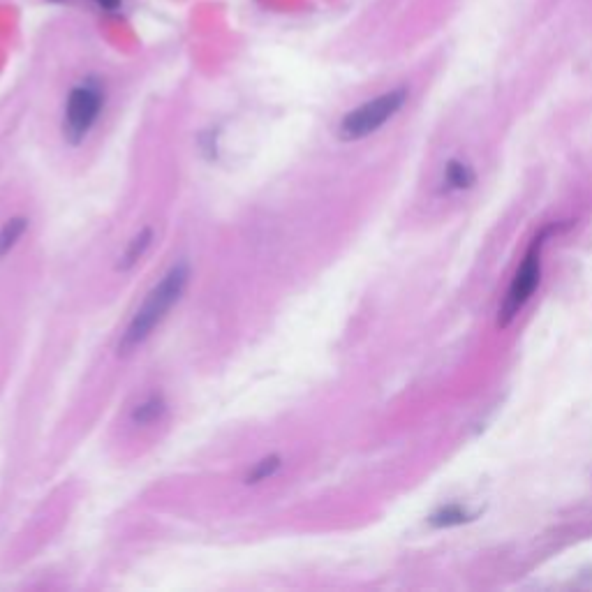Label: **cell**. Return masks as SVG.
<instances>
[{
    "label": "cell",
    "instance_id": "obj_6",
    "mask_svg": "<svg viewBox=\"0 0 592 592\" xmlns=\"http://www.w3.org/2000/svg\"><path fill=\"white\" fill-rule=\"evenodd\" d=\"M475 518L477 514L468 512V509L461 505H447V507H440L435 514H431L428 523H431L433 528H456V525L470 523L475 521Z\"/></svg>",
    "mask_w": 592,
    "mask_h": 592
},
{
    "label": "cell",
    "instance_id": "obj_8",
    "mask_svg": "<svg viewBox=\"0 0 592 592\" xmlns=\"http://www.w3.org/2000/svg\"><path fill=\"white\" fill-rule=\"evenodd\" d=\"M167 405H165V398L153 394L148 396L144 403H139L135 410H132V421H135L137 426H148L153 424V421H158L162 414H165Z\"/></svg>",
    "mask_w": 592,
    "mask_h": 592
},
{
    "label": "cell",
    "instance_id": "obj_11",
    "mask_svg": "<svg viewBox=\"0 0 592 592\" xmlns=\"http://www.w3.org/2000/svg\"><path fill=\"white\" fill-rule=\"evenodd\" d=\"M95 3H98L102 10H107V12L116 10V7H118V0H95Z\"/></svg>",
    "mask_w": 592,
    "mask_h": 592
},
{
    "label": "cell",
    "instance_id": "obj_10",
    "mask_svg": "<svg viewBox=\"0 0 592 592\" xmlns=\"http://www.w3.org/2000/svg\"><path fill=\"white\" fill-rule=\"evenodd\" d=\"M280 456H269V458H262V461H259L253 470L248 472V477H246V484H259V481H266V479H271L273 475H276V472L280 470Z\"/></svg>",
    "mask_w": 592,
    "mask_h": 592
},
{
    "label": "cell",
    "instance_id": "obj_2",
    "mask_svg": "<svg viewBox=\"0 0 592 592\" xmlns=\"http://www.w3.org/2000/svg\"><path fill=\"white\" fill-rule=\"evenodd\" d=\"M553 229H555V225L542 229L539 236L532 239L528 250H525L521 264H518V269L512 278V283H509V287H507L505 299H502V303H500L498 324L502 329L512 324L514 317L521 313L525 306H528L532 294L537 292L539 280H542V253H544L546 239H549V234L553 232Z\"/></svg>",
    "mask_w": 592,
    "mask_h": 592
},
{
    "label": "cell",
    "instance_id": "obj_3",
    "mask_svg": "<svg viewBox=\"0 0 592 592\" xmlns=\"http://www.w3.org/2000/svg\"><path fill=\"white\" fill-rule=\"evenodd\" d=\"M407 95H410L407 88H394V91L377 95V98L352 109L350 114H345L343 121H340L338 137L343 139V142H359V139L375 135L382 125H387L391 118L403 109Z\"/></svg>",
    "mask_w": 592,
    "mask_h": 592
},
{
    "label": "cell",
    "instance_id": "obj_7",
    "mask_svg": "<svg viewBox=\"0 0 592 592\" xmlns=\"http://www.w3.org/2000/svg\"><path fill=\"white\" fill-rule=\"evenodd\" d=\"M151 243H153V229H142V232H139L135 239L128 243V248H125V253L121 257V262H118V269H121V271L132 269V266H135L139 259L146 255V250L151 248Z\"/></svg>",
    "mask_w": 592,
    "mask_h": 592
},
{
    "label": "cell",
    "instance_id": "obj_9",
    "mask_svg": "<svg viewBox=\"0 0 592 592\" xmlns=\"http://www.w3.org/2000/svg\"><path fill=\"white\" fill-rule=\"evenodd\" d=\"M28 227V220L26 218H12L7 220L3 227H0V259H3L10 250L17 246L21 236H24Z\"/></svg>",
    "mask_w": 592,
    "mask_h": 592
},
{
    "label": "cell",
    "instance_id": "obj_4",
    "mask_svg": "<svg viewBox=\"0 0 592 592\" xmlns=\"http://www.w3.org/2000/svg\"><path fill=\"white\" fill-rule=\"evenodd\" d=\"M102 102H105V95H102V88L95 81L79 84L70 93L68 105H65L63 135L72 146L84 142L88 132L93 130V125L98 123Z\"/></svg>",
    "mask_w": 592,
    "mask_h": 592
},
{
    "label": "cell",
    "instance_id": "obj_5",
    "mask_svg": "<svg viewBox=\"0 0 592 592\" xmlns=\"http://www.w3.org/2000/svg\"><path fill=\"white\" fill-rule=\"evenodd\" d=\"M477 174L468 162L463 160H449L447 167H444V185L449 190H468L475 185Z\"/></svg>",
    "mask_w": 592,
    "mask_h": 592
},
{
    "label": "cell",
    "instance_id": "obj_1",
    "mask_svg": "<svg viewBox=\"0 0 592 592\" xmlns=\"http://www.w3.org/2000/svg\"><path fill=\"white\" fill-rule=\"evenodd\" d=\"M190 269L188 264L181 262L169 269L158 285L146 294L142 306L137 308V313L132 315L128 329L121 336L118 343V354H130L135 347H139L144 340L151 336L155 327H160V322L165 320L169 310L181 301V296L188 287Z\"/></svg>",
    "mask_w": 592,
    "mask_h": 592
}]
</instances>
